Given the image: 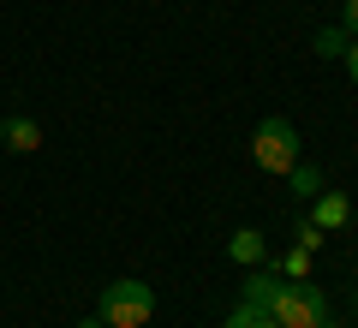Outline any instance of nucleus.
Returning <instances> with one entry per match:
<instances>
[{
  "label": "nucleus",
  "instance_id": "13",
  "mask_svg": "<svg viewBox=\"0 0 358 328\" xmlns=\"http://www.w3.org/2000/svg\"><path fill=\"white\" fill-rule=\"evenodd\" d=\"M341 30H346V36H358V0H346V18H341Z\"/></svg>",
  "mask_w": 358,
  "mask_h": 328
},
{
  "label": "nucleus",
  "instance_id": "10",
  "mask_svg": "<svg viewBox=\"0 0 358 328\" xmlns=\"http://www.w3.org/2000/svg\"><path fill=\"white\" fill-rule=\"evenodd\" d=\"M275 275H281V280H310V251H305V245H293V251L281 257V269H275Z\"/></svg>",
  "mask_w": 358,
  "mask_h": 328
},
{
  "label": "nucleus",
  "instance_id": "2",
  "mask_svg": "<svg viewBox=\"0 0 358 328\" xmlns=\"http://www.w3.org/2000/svg\"><path fill=\"white\" fill-rule=\"evenodd\" d=\"M251 162H257V173H275V179H287L299 167V126L293 120H263V126L251 131Z\"/></svg>",
  "mask_w": 358,
  "mask_h": 328
},
{
  "label": "nucleus",
  "instance_id": "15",
  "mask_svg": "<svg viewBox=\"0 0 358 328\" xmlns=\"http://www.w3.org/2000/svg\"><path fill=\"white\" fill-rule=\"evenodd\" d=\"M78 328H108V322H102V316H84V322H78Z\"/></svg>",
  "mask_w": 358,
  "mask_h": 328
},
{
  "label": "nucleus",
  "instance_id": "1",
  "mask_svg": "<svg viewBox=\"0 0 358 328\" xmlns=\"http://www.w3.org/2000/svg\"><path fill=\"white\" fill-rule=\"evenodd\" d=\"M96 316H102L108 328H143L155 316V287L150 280H108L102 299H96Z\"/></svg>",
  "mask_w": 358,
  "mask_h": 328
},
{
  "label": "nucleus",
  "instance_id": "4",
  "mask_svg": "<svg viewBox=\"0 0 358 328\" xmlns=\"http://www.w3.org/2000/svg\"><path fill=\"white\" fill-rule=\"evenodd\" d=\"M0 143H6L13 155H30V150H42V126L30 114H6L0 120Z\"/></svg>",
  "mask_w": 358,
  "mask_h": 328
},
{
  "label": "nucleus",
  "instance_id": "5",
  "mask_svg": "<svg viewBox=\"0 0 358 328\" xmlns=\"http://www.w3.org/2000/svg\"><path fill=\"white\" fill-rule=\"evenodd\" d=\"M310 221H317L322 233H334V227L352 221V203H346L341 191H317V197H310Z\"/></svg>",
  "mask_w": 358,
  "mask_h": 328
},
{
  "label": "nucleus",
  "instance_id": "17",
  "mask_svg": "<svg viewBox=\"0 0 358 328\" xmlns=\"http://www.w3.org/2000/svg\"><path fill=\"white\" fill-rule=\"evenodd\" d=\"M352 304H358V287H352Z\"/></svg>",
  "mask_w": 358,
  "mask_h": 328
},
{
  "label": "nucleus",
  "instance_id": "12",
  "mask_svg": "<svg viewBox=\"0 0 358 328\" xmlns=\"http://www.w3.org/2000/svg\"><path fill=\"white\" fill-rule=\"evenodd\" d=\"M299 245H305V251H317V245H322V227L310 221V215H299Z\"/></svg>",
  "mask_w": 358,
  "mask_h": 328
},
{
  "label": "nucleus",
  "instance_id": "7",
  "mask_svg": "<svg viewBox=\"0 0 358 328\" xmlns=\"http://www.w3.org/2000/svg\"><path fill=\"white\" fill-rule=\"evenodd\" d=\"M287 287V280L281 275H275V269H251V275H245V304H263V311H268V299H275V292H281Z\"/></svg>",
  "mask_w": 358,
  "mask_h": 328
},
{
  "label": "nucleus",
  "instance_id": "8",
  "mask_svg": "<svg viewBox=\"0 0 358 328\" xmlns=\"http://www.w3.org/2000/svg\"><path fill=\"white\" fill-rule=\"evenodd\" d=\"M221 328H281V322H275V316H268L263 304H245V299H239V311H233Z\"/></svg>",
  "mask_w": 358,
  "mask_h": 328
},
{
  "label": "nucleus",
  "instance_id": "3",
  "mask_svg": "<svg viewBox=\"0 0 358 328\" xmlns=\"http://www.w3.org/2000/svg\"><path fill=\"white\" fill-rule=\"evenodd\" d=\"M268 316H275L281 328H317L322 316H334V311H329V292H322V287L293 280V287H281L275 299H268Z\"/></svg>",
  "mask_w": 358,
  "mask_h": 328
},
{
  "label": "nucleus",
  "instance_id": "16",
  "mask_svg": "<svg viewBox=\"0 0 358 328\" xmlns=\"http://www.w3.org/2000/svg\"><path fill=\"white\" fill-rule=\"evenodd\" d=\"M317 328H341V322H334V316H322V322H317Z\"/></svg>",
  "mask_w": 358,
  "mask_h": 328
},
{
  "label": "nucleus",
  "instance_id": "11",
  "mask_svg": "<svg viewBox=\"0 0 358 328\" xmlns=\"http://www.w3.org/2000/svg\"><path fill=\"white\" fill-rule=\"evenodd\" d=\"M287 179H293V191H299V197H305V203H310V197H317V191H322V173H317V167H310V162H299V167H293V173H287Z\"/></svg>",
  "mask_w": 358,
  "mask_h": 328
},
{
  "label": "nucleus",
  "instance_id": "9",
  "mask_svg": "<svg viewBox=\"0 0 358 328\" xmlns=\"http://www.w3.org/2000/svg\"><path fill=\"white\" fill-rule=\"evenodd\" d=\"M346 42H352V36H346L341 24H329V30H317V42H310V48H317L322 60H341V54H346Z\"/></svg>",
  "mask_w": 358,
  "mask_h": 328
},
{
  "label": "nucleus",
  "instance_id": "14",
  "mask_svg": "<svg viewBox=\"0 0 358 328\" xmlns=\"http://www.w3.org/2000/svg\"><path fill=\"white\" fill-rule=\"evenodd\" d=\"M346 78H352V84H358V36L346 42Z\"/></svg>",
  "mask_w": 358,
  "mask_h": 328
},
{
  "label": "nucleus",
  "instance_id": "6",
  "mask_svg": "<svg viewBox=\"0 0 358 328\" xmlns=\"http://www.w3.org/2000/svg\"><path fill=\"white\" fill-rule=\"evenodd\" d=\"M227 257H233L239 269H263V263H268V245H263V233H257V227H239V233L227 239Z\"/></svg>",
  "mask_w": 358,
  "mask_h": 328
}]
</instances>
